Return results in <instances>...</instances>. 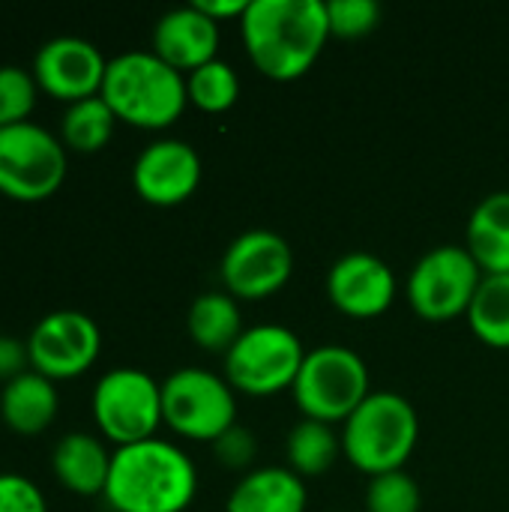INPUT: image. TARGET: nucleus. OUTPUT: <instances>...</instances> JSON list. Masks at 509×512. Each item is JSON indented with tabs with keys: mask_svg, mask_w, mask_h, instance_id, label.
<instances>
[{
	"mask_svg": "<svg viewBox=\"0 0 509 512\" xmlns=\"http://www.w3.org/2000/svg\"><path fill=\"white\" fill-rule=\"evenodd\" d=\"M117 114L102 96H87L81 102H72L60 120V141L78 153H96L108 144L114 135Z\"/></svg>",
	"mask_w": 509,
	"mask_h": 512,
	"instance_id": "b1692460",
	"label": "nucleus"
},
{
	"mask_svg": "<svg viewBox=\"0 0 509 512\" xmlns=\"http://www.w3.org/2000/svg\"><path fill=\"white\" fill-rule=\"evenodd\" d=\"M465 240L483 273H509V189L489 192L471 210Z\"/></svg>",
	"mask_w": 509,
	"mask_h": 512,
	"instance_id": "aec40b11",
	"label": "nucleus"
},
{
	"mask_svg": "<svg viewBox=\"0 0 509 512\" xmlns=\"http://www.w3.org/2000/svg\"><path fill=\"white\" fill-rule=\"evenodd\" d=\"M333 512H351V510H333Z\"/></svg>",
	"mask_w": 509,
	"mask_h": 512,
	"instance_id": "473e14b6",
	"label": "nucleus"
},
{
	"mask_svg": "<svg viewBox=\"0 0 509 512\" xmlns=\"http://www.w3.org/2000/svg\"><path fill=\"white\" fill-rule=\"evenodd\" d=\"M27 363H30L27 342H18L12 336H0V378L12 381V378L24 375Z\"/></svg>",
	"mask_w": 509,
	"mask_h": 512,
	"instance_id": "7c9ffc66",
	"label": "nucleus"
},
{
	"mask_svg": "<svg viewBox=\"0 0 509 512\" xmlns=\"http://www.w3.org/2000/svg\"><path fill=\"white\" fill-rule=\"evenodd\" d=\"M153 51L180 72H192L219 51V21L195 3L168 9L153 27Z\"/></svg>",
	"mask_w": 509,
	"mask_h": 512,
	"instance_id": "dca6fc26",
	"label": "nucleus"
},
{
	"mask_svg": "<svg viewBox=\"0 0 509 512\" xmlns=\"http://www.w3.org/2000/svg\"><path fill=\"white\" fill-rule=\"evenodd\" d=\"M339 453H342V435H336L330 423L309 420V417H303L288 432V441H285L288 468L300 477H318L330 471Z\"/></svg>",
	"mask_w": 509,
	"mask_h": 512,
	"instance_id": "4be33fe9",
	"label": "nucleus"
},
{
	"mask_svg": "<svg viewBox=\"0 0 509 512\" xmlns=\"http://www.w3.org/2000/svg\"><path fill=\"white\" fill-rule=\"evenodd\" d=\"M105 69V54L84 36H54L42 42L33 57V78L39 90L69 105L99 96Z\"/></svg>",
	"mask_w": 509,
	"mask_h": 512,
	"instance_id": "ddd939ff",
	"label": "nucleus"
},
{
	"mask_svg": "<svg viewBox=\"0 0 509 512\" xmlns=\"http://www.w3.org/2000/svg\"><path fill=\"white\" fill-rule=\"evenodd\" d=\"M99 96L111 105L117 120L141 129L171 126L186 102V75L165 63L156 51L132 48L108 60Z\"/></svg>",
	"mask_w": 509,
	"mask_h": 512,
	"instance_id": "7ed1b4c3",
	"label": "nucleus"
},
{
	"mask_svg": "<svg viewBox=\"0 0 509 512\" xmlns=\"http://www.w3.org/2000/svg\"><path fill=\"white\" fill-rule=\"evenodd\" d=\"M420 504H423V492L405 468L369 477L366 486L369 512H420Z\"/></svg>",
	"mask_w": 509,
	"mask_h": 512,
	"instance_id": "a878e982",
	"label": "nucleus"
},
{
	"mask_svg": "<svg viewBox=\"0 0 509 512\" xmlns=\"http://www.w3.org/2000/svg\"><path fill=\"white\" fill-rule=\"evenodd\" d=\"M468 324L474 336L492 348H509V273H486L471 306Z\"/></svg>",
	"mask_w": 509,
	"mask_h": 512,
	"instance_id": "5701e85b",
	"label": "nucleus"
},
{
	"mask_svg": "<svg viewBox=\"0 0 509 512\" xmlns=\"http://www.w3.org/2000/svg\"><path fill=\"white\" fill-rule=\"evenodd\" d=\"M36 78L21 66H0V129L24 123L36 105Z\"/></svg>",
	"mask_w": 509,
	"mask_h": 512,
	"instance_id": "bb28decb",
	"label": "nucleus"
},
{
	"mask_svg": "<svg viewBox=\"0 0 509 512\" xmlns=\"http://www.w3.org/2000/svg\"><path fill=\"white\" fill-rule=\"evenodd\" d=\"M342 453L363 474L402 471L420 438V417L411 399L396 390H372L342 423Z\"/></svg>",
	"mask_w": 509,
	"mask_h": 512,
	"instance_id": "20e7f679",
	"label": "nucleus"
},
{
	"mask_svg": "<svg viewBox=\"0 0 509 512\" xmlns=\"http://www.w3.org/2000/svg\"><path fill=\"white\" fill-rule=\"evenodd\" d=\"M162 420L183 438L213 444L237 423L234 387L204 366H183L162 381Z\"/></svg>",
	"mask_w": 509,
	"mask_h": 512,
	"instance_id": "0eeeda50",
	"label": "nucleus"
},
{
	"mask_svg": "<svg viewBox=\"0 0 509 512\" xmlns=\"http://www.w3.org/2000/svg\"><path fill=\"white\" fill-rule=\"evenodd\" d=\"M306 483L285 465H267L243 474L231 489L225 512H306Z\"/></svg>",
	"mask_w": 509,
	"mask_h": 512,
	"instance_id": "f3484780",
	"label": "nucleus"
},
{
	"mask_svg": "<svg viewBox=\"0 0 509 512\" xmlns=\"http://www.w3.org/2000/svg\"><path fill=\"white\" fill-rule=\"evenodd\" d=\"M0 512H48V504L24 474H0Z\"/></svg>",
	"mask_w": 509,
	"mask_h": 512,
	"instance_id": "c756f323",
	"label": "nucleus"
},
{
	"mask_svg": "<svg viewBox=\"0 0 509 512\" xmlns=\"http://www.w3.org/2000/svg\"><path fill=\"white\" fill-rule=\"evenodd\" d=\"M204 15H210L213 21L222 18H243V12L249 9V0H192Z\"/></svg>",
	"mask_w": 509,
	"mask_h": 512,
	"instance_id": "2f4dec72",
	"label": "nucleus"
},
{
	"mask_svg": "<svg viewBox=\"0 0 509 512\" xmlns=\"http://www.w3.org/2000/svg\"><path fill=\"white\" fill-rule=\"evenodd\" d=\"M66 180V144L24 120L0 129V192L12 201H45Z\"/></svg>",
	"mask_w": 509,
	"mask_h": 512,
	"instance_id": "6e6552de",
	"label": "nucleus"
},
{
	"mask_svg": "<svg viewBox=\"0 0 509 512\" xmlns=\"http://www.w3.org/2000/svg\"><path fill=\"white\" fill-rule=\"evenodd\" d=\"M327 297L351 318H378L396 297V276L390 264L372 252H345L327 270Z\"/></svg>",
	"mask_w": 509,
	"mask_h": 512,
	"instance_id": "2eb2a0df",
	"label": "nucleus"
},
{
	"mask_svg": "<svg viewBox=\"0 0 509 512\" xmlns=\"http://www.w3.org/2000/svg\"><path fill=\"white\" fill-rule=\"evenodd\" d=\"M291 390L309 420H321L330 426L345 423L372 393L369 366L354 348L327 342L306 351Z\"/></svg>",
	"mask_w": 509,
	"mask_h": 512,
	"instance_id": "39448f33",
	"label": "nucleus"
},
{
	"mask_svg": "<svg viewBox=\"0 0 509 512\" xmlns=\"http://www.w3.org/2000/svg\"><path fill=\"white\" fill-rule=\"evenodd\" d=\"M186 327H189L192 342L201 345L204 351H228L246 330L240 303L228 291L198 294L189 306Z\"/></svg>",
	"mask_w": 509,
	"mask_h": 512,
	"instance_id": "412c9836",
	"label": "nucleus"
},
{
	"mask_svg": "<svg viewBox=\"0 0 509 512\" xmlns=\"http://www.w3.org/2000/svg\"><path fill=\"white\" fill-rule=\"evenodd\" d=\"M135 192L159 207L186 201L201 183V156L183 138L150 141L132 165Z\"/></svg>",
	"mask_w": 509,
	"mask_h": 512,
	"instance_id": "4468645a",
	"label": "nucleus"
},
{
	"mask_svg": "<svg viewBox=\"0 0 509 512\" xmlns=\"http://www.w3.org/2000/svg\"><path fill=\"white\" fill-rule=\"evenodd\" d=\"M60 396L51 378L39 372H24L6 381L0 393V417L15 435H39L57 417Z\"/></svg>",
	"mask_w": 509,
	"mask_h": 512,
	"instance_id": "6ab92c4d",
	"label": "nucleus"
},
{
	"mask_svg": "<svg viewBox=\"0 0 509 512\" xmlns=\"http://www.w3.org/2000/svg\"><path fill=\"white\" fill-rule=\"evenodd\" d=\"M198 492L195 462L165 438H147L111 453L105 501L117 512H183Z\"/></svg>",
	"mask_w": 509,
	"mask_h": 512,
	"instance_id": "f03ea898",
	"label": "nucleus"
},
{
	"mask_svg": "<svg viewBox=\"0 0 509 512\" xmlns=\"http://www.w3.org/2000/svg\"><path fill=\"white\" fill-rule=\"evenodd\" d=\"M306 348L285 324H255L225 351V378L249 396H273L294 387Z\"/></svg>",
	"mask_w": 509,
	"mask_h": 512,
	"instance_id": "423d86ee",
	"label": "nucleus"
},
{
	"mask_svg": "<svg viewBox=\"0 0 509 512\" xmlns=\"http://www.w3.org/2000/svg\"><path fill=\"white\" fill-rule=\"evenodd\" d=\"M240 33L252 63L267 78H300L330 39L327 0H249Z\"/></svg>",
	"mask_w": 509,
	"mask_h": 512,
	"instance_id": "f257e3e1",
	"label": "nucleus"
},
{
	"mask_svg": "<svg viewBox=\"0 0 509 512\" xmlns=\"http://www.w3.org/2000/svg\"><path fill=\"white\" fill-rule=\"evenodd\" d=\"M102 348V333L87 312L57 309L39 318V324L27 336V354L33 372L66 381L87 372Z\"/></svg>",
	"mask_w": 509,
	"mask_h": 512,
	"instance_id": "f8f14e48",
	"label": "nucleus"
},
{
	"mask_svg": "<svg viewBox=\"0 0 509 512\" xmlns=\"http://www.w3.org/2000/svg\"><path fill=\"white\" fill-rule=\"evenodd\" d=\"M483 267L468 246L441 243L417 258L408 273V303L426 321H453L468 315V306L483 282Z\"/></svg>",
	"mask_w": 509,
	"mask_h": 512,
	"instance_id": "1a4fd4ad",
	"label": "nucleus"
},
{
	"mask_svg": "<svg viewBox=\"0 0 509 512\" xmlns=\"http://www.w3.org/2000/svg\"><path fill=\"white\" fill-rule=\"evenodd\" d=\"M93 420L117 447L156 438L162 420V384L135 366H117L93 387Z\"/></svg>",
	"mask_w": 509,
	"mask_h": 512,
	"instance_id": "9d476101",
	"label": "nucleus"
},
{
	"mask_svg": "<svg viewBox=\"0 0 509 512\" xmlns=\"http://www.w3.org/2000/svg\"><path fill=\"white\" fill-rule=\"evenodd\" d=\"M186 93L189 102H195L204 111H225L240 96V75L228 60L213 57L186 75Z\"/></svg>",
	"mask_w": 509,
	"mask_h": 512,
	"instance_id": "393cba45",
	"label": "nucleus"
},
{
	"mask_svg": "<svg viewBox=\"0 0 509 512\" xmlns=\"http://www.w3.org/2000/svg\"><path fill=\"white\" fill-rule=\"evenodd\" d=\"M294 273L291 243L270 228H249L237 234L219 264L222 285L237 300H261L276 294Z\"/></svg>",
	"mask_w": 509,
	"mask_h": 512,
	"instance_id": "9b49d317",
	"label": "nucleus"
},
{
	"mask_svg": "<svg viewBox=\"0 0 509 512\" xmlns=\"http://www.w3.org/2000/svg\"><path fill=\"white\" fill-rule=\"evenodd\" d=\"M213 453L216 459L231 468V471H243L255 462L258 456V441H255V432L243 423H234L225 435H219L213 441Z\"/></svg>",
	"mask_w": 509,
	"mask_h": 512,
	"instance_id": "c85d7f7f",
	"label": "nucleus"
},
{
	"mask_svg": "<svg viewBox=\"0 0 509 512\" xmlns=\"http://www.w3.org/2000/svg\"><path fill=\"white\" fill-rule=\"evenodd\" d=\"M330 36L357 39L378 27L381 3L378 0H327Z\"/></svg>",
	"mask_w": 509,
	"mask_h": 512,
	"instance_id": "cd10ccee",
	"label": "nucleus"
},
{
	"mask_svg": "<svg viewBox=\"0 0 509 512\" xmlns=\"http://www.w3.org/2000/svg\"><path fill=\"white\" fill-rule=\"evenodd\" d=\"M54 477L75 495H102L111 474V453L87 432H69L51 453Z\"/></svg>",
	"mask_w": 509,
	"mask_h": 512,
	"instance_id": "a211bd4d",
	"label": "nucleus"
}]
</instances>
